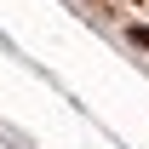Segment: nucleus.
Masks as SVG:
<instances>
[{"label": "nucleus", "mask_w": 149, "mask_h": 149, "mask_svg": "<svg viewBox=\"0 0 149 149\" xmlns=\"http://www.w3.org/2000/svg\"><path fill=\"white\" fill-rule=\"evenodd\" d=\"M132 40H138V46H149V29H132Z\"/></svg>", "instance_id": "1"}]
</instances>
